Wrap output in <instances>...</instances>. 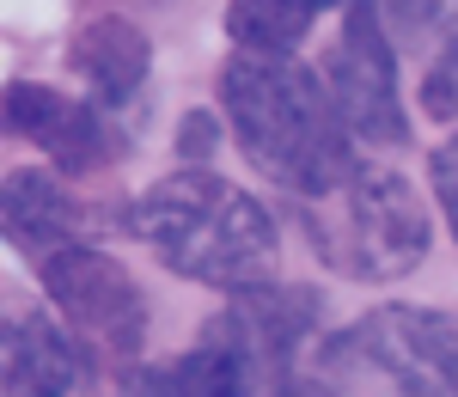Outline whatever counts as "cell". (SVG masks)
Returning <instances> with one entry per match:
<instances>
[{"mask_svg":"<svg viewBox=\"0 0 458 397\" xmlns=\"http://www.w3.org/2000/svg\"><path fill=\"white\" fill-rule=\"evenodd\" d=\"M220 105L239 153L293 202L336 190L360 165L349 122L330 98V80H318L293 55H233L220 68Z\"/></svg>","mask_w":458,"mask_h":397,"instance_id":"obj_1","label":"cell"},{"mask_svg":"<svg viewBox=\"0 0 458 397\" xmlns=\"http://www.w3.org/2000/svg\"><path fill=\"white\" fill-rule=\"evenodd\" d=\"M129 232L172 275L202 282V288L245 293V288H269V275H276V220H269V208L250 190L214 178L202 165L147 183L129 208Z\"/></svg>","mask_w":458,"mask_h":397,"instance_id":"obj_2","label":"cell"},{"mask_svg":"<svg viewBox=\"0 0 458 397\" xmlns=\"http://www.w3.org/2000/svg\"><path fill=\"white\" fill-rule=\"evenodd\" d=\"M293 215H300V232L312 239V251L343 282H403L410 269H422L428 239H434L410 178L367 165V159L336 190L300 196Z\"/></svg>","mask_w":458,"mask_h":397,"instance_id":"obj_3","label":"cell"},{"mask_svg":"<svg viewBox=\"0 0 458 397\" xmlns=\"http://www.w3.org/2000/svg\"><path fill=\"white\" fill-rule=\"evenodd\" d=\"M324 367L367 379L386 397H458V318L428 306H379L330 342Z\"/></svg>","mask_w":458,"mask_h":397,"instance_id":"obj_4","label":"cell"},{"mask_svg":"<svg viewBox=\"0 0 458 397\" xmlns=\"http://www.w3.org/2000/svg\"><path fill=\"white\" fill-rule=\"evenodd\" d=\"M37 282L55 300L68 330L110 361H135L147 342V293L141 282L98 245H62L37 263Z\"/></svg>","mask_w":458,"mask_h":397,"instance_id":"obj_5","label":"cell"},{"mask_svg":"<svg viewBox=\"0 0 458 397\" xmlns=\"http://www.w3.org/2000/svg\"><path fill=\"white\" fill-rule=\"evenodd\" d=\"M324 80H330V98H336L354 141L410 147V110L397 92V49H391L386 13L373 0L343 6V31L324 55Z\"/></svg>","mask_w":458,"mask_h":397,"instance_id":"obj_6","label":"cell"},{"mask_svg":"<svg viewBox=\"0 0 458 397\" xmlns=\"http://www.w3.org/2000/svg\"><path fill=\"white\" fill-rule=\"evenodd\" d=\"M318 318H324V306H318L312 288H276V282H269V288L233 293V300L220 306V318H208L202 342L239 355V361L257 373V385L269 392L276 379L293 373L300 349L312 342Z\"/></svg>","mask_w":458,"mask_h":397,"instance_id":"obj_7","label":"cell"},{"mask_svg":"<svg viewBox=\"0 0 458 397\" xmlns=\"http://www.w3.org/2000/svg\"><path fill=\"white\" fill-rule=\"evenodd\" d=\"M6 135L43 147L55 159V172H68V178L105 172L123 153V135L110 129V110H98L92 98H68L55 86H37V80L6 86Z\"/></svg>","mask_w":458,"mask_h":397,"instance_id":"obj_8","label":"cell"},{"mask_svg":"<svg viewBox=\"0 0 458 397\" xmlns=\"http://www.w3.org/2000/svg\"><path fill=\"white\" fill-rule=\"evenodd\" d=\"M68 62H73V73L86 80L92 105L98 110H123V105H135V92H141L147 73H153V43H147V31L135 25V19L98 13L92 25L73 31Z\"/></svg>","mask_w":458,"mask_h":397,"instance_id":"obj_9","label":"cell"},{"mask_svg":"<svg viewBox=\"0 0 458 397\" xmlns=\"http://www.w3.org/2000/svg\"><path fill=\"white\" fill-rule=\"evenodd\" d=\"M0 367H6V397H73L86 385V342L49 325L43 312H25L6 318Z\"/></svg>","mask_w":458,"mask_h":397,"instance_id":"obj_10","label":"cell"},{"mask_svg":"<svg viewBox=\"0 0 458 397\" xmlns=\"http://www.w3.org/2000/svg\"><path fill=\"white\" fill-rule=\"evenodd\" d=\"M0 220H6V245L31 251L37 263L49 251H62V245H80V202L62 190L55 172H13Z\"/></svg>","mask_w":458,"mask_h":397,"instance_id":"obj_11","label":"cell"},{"mask_svg":"<svg viewBox=\"0 0 458 397\" xmlns=\"http://www.w3.org/2000/svg\"><path fill=\"white\" fill-rule=\"evenodd\" d=\"M257 392H263L257 373L214 342H196L190 355H172V361L135 367L123 379V397H257Z\"/></svg>","mask_w":458,"mask_h":397,"instance_id":"obj_12","label":"cell"},{"mask_svg":"<svg viewBox=\"0 0 458 397\" xmlns=\"http://www.w3.org/2000/svg\"><path fill=\"white\" fill-rule=\"evenodd\" d=\"M354 0H226V37L250 55H293L324 13Z\"/></svg>","mask_w":458,"mask_h":397,"instance_id":"obj_13","label":"cell"},{"mask_svg":"<svg viewBox=\"0 0 458 397\" xmlns=\"http://www.w3.org/2000/svg\"><path fill=\"white\" fill-rule=\"evenodd\" d=\"M428 178H434V202H440V215H446V226L458 239V129L428 153Z\"/></svg>","mask_w":458,"mask_h":397,"instance_id":"obj_14","label":"cell"},{"mask_svg":"<svg viewBox=\"0 0 458 397\" xmlns=\"http://www.w3.org/2000/svg\"><path fill=\"white\" fill-rule=\"evenodd\" d=\"M422 110H428V116H453V110H458V37L446 43V55L428 68V80H422Z\"/></svg>","mask_w":458,"mask_h":397,"instance_id":"obj_15","label":"cell"},{"mask_svg":"<svg viewBox=\"0 0 458 397\" xmlns=\"http://www.w3.org/2000/svg\"><path fill=\"white\" fill-rule=\"evenodd\" d=\"M214 141H220V122H214L208 110H190V116H183V135H177V153H190V159H208Z\"/></svg>","mask_w":458,"mask_h":397,"instance_id":"obj_16","label":"cell"},{"mask_svg":"<svg viewBox=\"0 0 458 397\" xmlns=\"http://www.w3.org/2000/svg\"><path fill=\"white\" fill-rule=\"evenodd\" d=\"M263 397H330V385H324V379H306V373H287V379H276Z\"/></svg>","mask_w":458,"mask_h":397,"instance_id":"obj_17","label":"cell"}]
</instances>
